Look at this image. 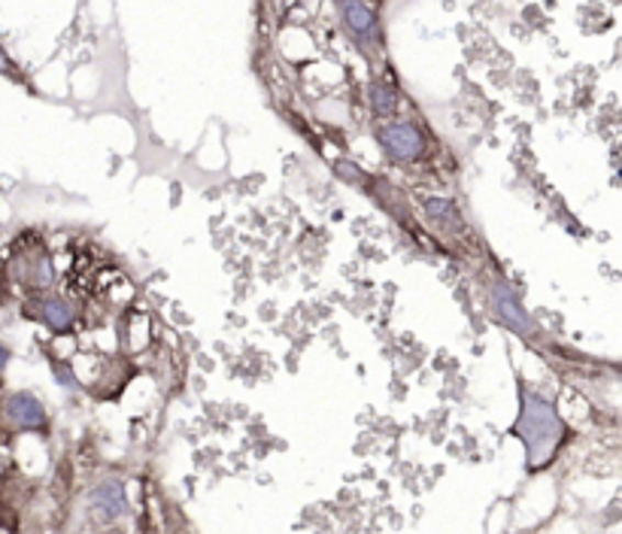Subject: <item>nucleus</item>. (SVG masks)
I'll list each match as a JSON object with an SVG mask.
<instances>
[{"mask_svg":"<svg viewBox=\"0 0 622 534\" xmlns=\"http://www.w3.org/2000/svg\"><path fill=\"white\" fill-rule=\"evenodd\" d=\"M425 216L432 222L434 229L446 234V237H462L468 234V219L462 213V207L453 198H441V194H422L420 198Z\"/></svg>","mask_w":622,"mask_h":534,"instance_id":"obj_6","label":"nucleus"},{"mask_svg":"<svg viewBox=\"0 0 622 534\" xmlns=\"http://www.w3.org/2000/svg\"><path fill=\"white\" fill-rule=\"evenodd\" d=\"M19 280L25 282L31 292L37 294L52 286V262L46 246H34L31 253L19 258Z\"/></svg>","mask_w":622,"mask_h":534,"instance_id":"obj_9","label":"nucleus"},{"mask_svg":"<svg viewBox=\"0 0 622 534\" xmlns=\"http://www.w3.org/2000/svg\"><path fill=\"white\" fill-rule=\"evenodd\" d=\"M486 298H489V313H492V319H496L498 325H504V329L513 331L517 337L529 341L532 346L546 344L544 331H541V325L534 322L532 313L522 307L520 292L513 289V282H510L508 277H496V280L489 282Z\"/></svg>","mask_w":622,"mask_h":534,"instance_id":"obj_2","label":"nucleus"},{"mask_svg":"<svg viewBox=\"0 0 622 534\" xmlns=\"http://www.w3.org/2000/svg\"><path fill=\"white\" fill-rule=\"evenodd\" d=\"M0 416L13 432L43 434V437L49 434V413L34 392L7 394L3 404H0Z\"/></svg>","mask_w":622,"mask_h":534,"instance_id":"obj_5","label":"nucleus"},{"mask_svg":"<svg viewBox=\"0 0 622 534\" xmlns=\"http://www.w3.org/2000/svg\"><path fill=\"white\" fill-rule=\"evenodd\" d=\"M91 508L95 513L101 516L103 522H119L127 516V492H125V483L113 477V480H103L91 489Z\"/></svg>","mask_w":622,"mask_h":534,"instance_id":"obj_7","label":"nucleus"},{"mask_svg":"<svg viewBox=\"0 0 622 534\" xmlns=\"http://www.w3.org/2000/svg\"><path fill=\"white\" fill-rule=\"evenodd\" d=\"M374 137L380 143L382 155L395 165H416L429 155V134L410 119H395V122H380L374 127Z\"/></svg>","mask_w":622,"mask_h":534,"instance_id":"obj_3","label":"nucleus"},{"mask_svg":"<svg viewBox=\"0 0 622 534\" xmlns=\"http://www.w3.org/2000/svg\"><path fill=\"white\" fill-rule=\"evenodd\" d=\"M34 313L43 325L55 334H70L74 331V322H77V313H74V307L67 304L64 298L58 294H43L37 298V307H34Z\"/></svg>","mask_w":622,"mask_h":534,"instance_id":"obj_8","label":"nucleus"},{"mask_svg":"<svg viewBox=\"0 0 622 534\" xmlns=\"http://www.w3.org/2000/svg\"><path fill=\"white\" fill-rule=\"evenodd\" d=\"M398 103H401V94L395 86H389L382 77H370L368 82V107L374 119H392L398 113Z\"/></svg>","mask_w":622,"mask_h":534,"instance_id":"obj_10","label":"nucleus"},{"mask_svg":"<svg viewBox=\"0 0 622 534\" xmlns=\"http://www.w3.org/2000/svg\"><path fill=\"white\" fill-rule=\"evenodd\" d=\"M510 434L517 437L525 449V471L541 474L549 471L559 456L571 446L574 429L565 422L559 408L537 394L532 386L520 380V413L510 425Z\"/></svg>","mask_w":622,"mask_h":534,"instance_id":"obj_1","label":"nucleus"},{"mask_svg":"<svg viewBox=\"0 0 622 534\" xmlns=\"http://www.w3.org/2000/svg\"><path fill=\"white\" fill-rule=\"evenodd\" d=\"M0 77L19 79V67L10 62V55H7V49H3V46H0Z\"/></svg>","mask_w":622,"mask_h":534,"instance_id":"obj_12","label":"nucleus"},{"mask_svg":"<svg viewBox=\"0 0 622 534\" xmlns=\"http://www.w3.org/2000/svg\"><path fill=\"white\" fill-rule=\"evenodd\" d=\"M337 15H341V25L346 31V37L353 40L358 46V52L368 58V62H377L386 52V40H382V15L377 7H368V3H337Z\"/></svg>","mask_w":622,"mask_h":534,"instance_id":"obj_4","label":"nucleus"},{"mask_svg":"<svg viewBox=\"0 0 622 534\" xmlns=\"http://www.w3.org/2000/svg\"><path fill=\"white\" fill-rule=\"evenodd\" d=\"M52 370H55V380L58 386H67V389H77V377H74V370L67 361H58V358H52Z\"/></svg>","mask_w":622,"mask_h":534,"instance_id":"obj_11","label":"nucleus"},{"mask_svg":"<svg viewBox=\"0 0 622 534\" xmlns=\"http://www.w3.org/2000/svg\"><path fill=\"white\" fill-rule=\"evenodd\" d=\"M10 358H13V349L0 341V382H3V374H7V365H10Z\"/></svg>","mask_w":622,"mask_h":534,"instance_id":"obj_13","label":"nucleus"}]
</instances>
